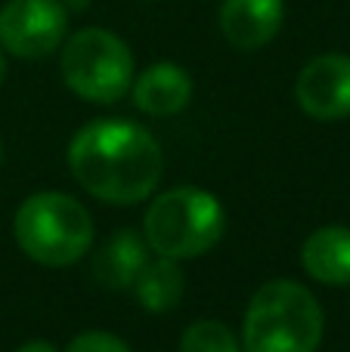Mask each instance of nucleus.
Instances as JSON below:
<instances>
[{
	"mask_svg": "<svg viewBox=\"0 0 350 352\" xmlns=\"http://www.w3.org/2000/svg\"><path fill=\"white\" fill-rule=\"evenodd\" d=\"M220 201L205 188H171L149 204L143 217V238L158 256L171 260H192L211 250L223 235Z\"/></svg>",
	"mask_w": 350,
	"mask_h": 352,
	"instance_id": "20e7f679",
	"label": "nucleus"
},
{
	"mask_svg": "<svg viewBox=\"0 0 350 352\" xmlns=\"http://www.w3.org/2000/svg\"><path fill=\"white\" fill-rule=\"evenodd\" d=\"M326 318L316 297L289 278L267 281L242 318V352H316Z\"/></svg>",
	"mask_w": 350,
	"mask_h": 352,
	"instance_id": "f03ea898",
	"label": "nucleus"
},
{
	"mask_svg": "<svg viewBox=\"0 0 350 352\" xmlns=\"http://www.w3.org/2000/svg\"><path fill=\"white\" fill-rule=\"evenodd\" d=\"M68 37L62 0H6L0 6V50L19 59L53 56Z\"/></svg>",
	"mask_w": 350,
	"mask_h": 352,
	"instance_id": "423d86ee",
	"label": "nucleus"
},
{
	"mask_svg": "<svg viewBox=\"0 0 350 352\" xmlns=\"http://www.w3.org/2000/svg\"><path fill=\"white\" fill-rule=\"evenodd\" d=\"M134 102L140 111L152 118H171L189 105L192 99V78L174 62H155L130 84Z\"/></svg>",
	"mask_w": 350,
	"mask_h": 352,
	"instance_id": "1a4fd4ad",
	"label": "nucleus"
},
{
	"mask_svg": "<svg viewBox=\"0 0 350 352\" xmlns=\"http://www.w3.org/2000/svg\"><path fill=\"white\" fill-rule=\"evenodd\" d=\"M301 263L310 278H316L320 285H350V229L347 226L316 229L304 241Z\"/></svg>",
	"mask_w": 350,
	"mask_h": 352,
	"instance_id": "9d476101",
	"label": "nucleus"
},
{
	"mask_svg": "<svg viewBox=\"0 0 350 352\" xmlns=\"http://www.w3.org/2000/svg\"><path fill=\"white\" fill-rule=\"evenodd\" d=\"M6 80V59H3V50H0V87H3Z\"/></svg>",
	"mask_w": 350,
	"mask_h": 352,
	"instance_id": "f3484780",
	"label": "nucleus"
},
{
	"mask_svg": "<svg viewBox=\"0 0 350 352\" xmlns=\"http://www.w3.org/2000/svg\"><path fill=\"white\" fill-rule=\"evenodd\" d=\"M0 164H3V142H0Z\"/></svg>",
	"mask_w": 350,
	"mask_h": 352,
	"instance_id": "a211bd4d",
	"label": "nucleus"
},
{
	"mask_svg": "<svg viewBox=\"0 0 350 352\" xmlns=\"http://www.w3.org/2000/svg\"><path fill=\"white\" fill-rule=\"evenodd\" d=\"M285 19V0H223L217 22L220 34L236 50H260L279 34Z\"/></svg>",
	"mask_w": 350,
	"mask_h": 352,
	"instance_id": "6e6552de",
	"label": "nucleus"
},
{
	"mask_svg": "<svg viewBox=\"0 0 350 352\" xmlns=\"http://www.w3.org/2000/svg\"><path fill=\"white\" fill-rule=\"evenodd\" d=\"M62 6H65L68 12H84L87 6H90V0H62Z\"/></svg>",
	"mask_w": 350,
	"mask_h": 352,
	"instance_id": "dca6fc26",
	"label": "nucleus"
},
{
	"mask_svg": "<svg viewBox=\"0 0 350 352\" xmlns=\"http://www.w3.org/2000/svg\"><path fill=\"white\" fill-rule=\"evenodd\" d=\"M65 352H130V346L109 331H84L68 343Z\"/></svg>",
	"mask_w": 350,
	"mask_h": 352,
	"instance_id": "4468645a",
	"label": "nucleus"
},
{
	"mask_svg": "<svg viewBox=\"0 0 350 352\" xmlns=\"http://www.w3.org/2000/svg\"><path fill=\"white\" fill-rule=\"evenodd\" d=\"M180 352H242V346L227 324L192 322L180 337Z\"/></svg>",
	"mask_w": 350,
	"mask_h": 352,
	"instance_id": "ddd939ff",
	"label": "nucleus"
},
{
	"mask_svg": "<svg viewBox=\"0 0 350 352\" xmlns=\"http://www.w3.org/2000/svg\"><path fill=\"white\" fill-rule=\"evenodd\" d=\"M62 80L87 102H118L134 84V53L109 28H81L62 41Z\"/></svg>",
	"mask_w": 350,
	"mask_h": 352,
	"instance_id": "39448f33",
	"label": "nucleus"
},
{
	"mask_svg": "<svg viewBox=\"0 0 350 352\" xmlns=\"http://www.w3.org/2000/svg\"><path fill=\"white\" fill-rule=\"evenodd\" d=\"M12 232L28 260L50 269H65L84 260L93 244L90 213L62 192H37L25 198L12 219Z\"/></svg>",
	"mask_w": 350,
	"mask_h": 352,
	"instance_id": "7ed1b4c3",
	"label": "nucleus"
},
{
	"mask_svg": "<svg viewBox=\"0 0 350 352\" xmlns=\"http://www.w3.org/2000/svg\"><path fill=\"white\" fill-rule=\"evenodd\" d=\"M16 352H59L53 346V343H47V340H28V343H22Z\"/></svg>",
	"mask_w": 350,
	"mask_h": 352,
	"instance_id": "2eb2a0df",
	"label": "nucleus"
},
{
	"mask_svg": "<svg viewBox=\"0 0 350 352\" xmlns=\"http://www.w3.org/2000/svg\"><path fill=\"white\" fill-rule=\"evenodd\" d=\"M295 99L313 121H344L350 118V56L326 53L301 68Z\"/></svg>",
	"mask_w": 350,
	"mask_h": 352,
	"instance_id": "0eeeda50",
	"label": "nucleus"
},
{
	"mask_svg": "<svg viewBox=\"0 0 350 352\" xmlns=\"http://www.w3.org/2000/svg\"><path fill=\"white\" fill-rule=\"evenodd\" d=\"M68 170L99 201L140 204L155 192L165 155L155 136L134 121L99 118L68 142Z\"/></svg>",
	"mask_w": 350,
	"mask_h": 352,
	"instance_id": "f257e3e1",
	"label": "nucleus"
},
{
	"mask_svg": "<svg viewBox=\"0 0 350 352\" xmlns=\"http://www.w3.org/2000/svg\"><path fill=\"white\" fill-rule=\"evenodd\" d=\"M146 260H149L146 238H140L134 229H118L99 248L96 260H93V275L109 291H124V287H134Z\"/></svg>",
	"mask_w": 350,
	"mask_h": 352,
	"instance_id": "9b49d317",
	"label": "nucleus"
},
{
	"mask_svg": "<svg viewBox=\"0 0 350 352\" xmlns=\"http://www.w3.org/2000/svg\"><path fill=\"white\" fill-rule=\"evenodd\" d=\"M134 294L146 312H167L180 303L183 297V272H180L177 260L171 256H158V260H146L134 281Z\"/></svg>",
	"mask_w": 350,
	"mask_h": 352,
	"instance_id": "f8f14e48",
	"label": "nucleus"
}]
</instances>
